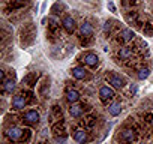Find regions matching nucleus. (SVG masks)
<instances>
[{
    "label": "nucleus",
    "instance_id": "obj_1",
    "mask_svg": "<svg viewBox=\"0 0 153 144\" xmlns=\"http://www.w3.org/2000/svg\"><path fill=\"white\" fill-rule=\"evenodd\" d=\"M23 132H24V131L20 129V128H9V129L6 131V135H8L9 140H12V141H18V140H21Z\"/></svg>",
    "mask_w": 153,
    "mask_h": 144
},
{
    "label": "nucleus",
    "instance_id": "obj_2",
    "mask_svg": "<svg viewBox=\"0 0 153 144\" xmlns=\"http://www.w3.org/2000/svg\"><path fill=\"white\" fill-rule=\"evenodd\" d=\"M80 32H81V36L90 38V36L93 35V27H92V24H90L89 21H84V23L81 24V27H80Z\"/></svg>",
    "mask_w": 153,
    "mask_h": 144
},
{
    "label": "nucleus",
    "instance_id": "obj_3",
    "mask_svg": "<svg viewBox=\"0 0 153 144\" xmlns=\"http://www.w3.org/2000/svg\"><path fill=\"white\" fill-rule=\"evenodd\" d=\"M99 96H101L102 101H107V99L114 98V92H113V89H110L108 86H104V87H101V90H99Z\"/></svg>",
    "mask_w": 153,
    "mask_h": 144
},
{
    "label": "nucleus",
    "instance_id": "obj_4",
    "mask_svg": "<svg viewBox=\"0 0 153 144\" xmlns=\"http://www.w3.org/2000/svg\"><path fill=\"white\" fill-rule=\"evenodd\" d=\"M12 107H14L15 110H21V108H24V107H26V98H24L23 95H17V96H14V99H12Z\"/></svg>",
    "mask_w": 153,
    "mask_h": 144
},
{
    "label": "nucleus",
    "instance_id": "obj_5",
    "mask_svg": "<svg viewBox=\"0 0 153 144\" xmlns=\"http://www.w3.org/2000/svg\"><path fill=\"white\" fill-rule=\"evenodd\" d=\"M72 75H74L76 80H84V78L87 77V71H86L84 68H81V66H76V68L72 69Z\"/></svg>",
    "mask_w": 153,
    "mask_h": 144
},
{
    "label": "nucleus",
    "instance_id": "obj_6",
    "mask_svg": "<svg viewBox=\"0 0 153 144\" xmlns=\"http://www.w3.org/2000/svg\"><path fill=\"white\" fill-rule=\"evenodd\" d=\"M63 27H65V30L68 33H72L75 30V21H74V18L72 17H65L63 18Z\"/></svg>",
    "mask_w": 153,
    "mask_h": 144
},
{
    "label": "nucleus",
    "instance_id": "obj_7",
    "mask_svg": "<svg viewBox=\"0 0 153 144\" xmlns=\"http://www.w3.org/2000/svg\"><path fill=\"white\" fill-rule=\"evenodd\" d=\"M84 63L86 65H89V66H96L98 65V62H99V59H98V56L96 54H93V53H87V54H84Z\"/></svg>",
    "mask_w": 153,
    "mask_h": 144
},
{
    "label": "nucleus",
    "instance_id": "obj_8",
    "mask_svg": "<svg viewBox=\"0 0 153 144\" xmlns=\"http://www.w3.org/2000/svg\"><path fill=\"white\" fill-rule=\"evenodd\" d=\"M24 120H26L27 123H38V122H39V113L35 111V110L27 111L26 116H24Z\"/></svg>",
    "mask_w": 153,
    "mask_h": 144
},
{
    "label": "nucleus",
    "instance_id": "obj_9",
    "mask_svg": "<svg viewBox=\"0 0 153 144\" xmlns=\"http://www.w3.org/2000/svg\"><path fill=\"white\" fill-rule=\"evenodd\" d=\"M107 80L110 81V84H113L114 87H122L123 86V80L120 78V77H117V75H114V74H108L107 75Z\"/></svg>",
    "mask_w": 153,
    "mask_h": 144
},
{
    "label": "nucleus",
    "instance_id": "obj_10",
    "mask_svg": "<svg viewBox=\"0 0 153 144\" xmlns=\"http://www.w3.org/2000/svg\"><path fill=\"white\" fill-rule=\"evenodd\" d=\"M74 138H75V141H76V143L84 144V143L87 141V134H86V131H83V129H78V131L75 132Z\"/></svg>",
    "mask_w": 153,
    "mask_h": 144
},
{
    "label": "nucleus",
    "instance_id": "obj_11",
    "mask_svg": "<svg viewBox=\"0 0 153 144\" xmlns=\"http://www.w3.org/2000/svg\"><path fill=\"white\" fill-rule=\"evenodd\" d=\"M108 113H110L111 116H119V114L122 113V105H120V102L111 104V105L108 107Z\"/></svg>",
    "mask_w": 153,
    "mask_h": 144
},
{
    "label": "nucleus",
    "instance_id": "obj_12",
    "mask_svg": "<svg viewBox=\"0 0 153 144\" xmlns=\"http://www.w3.org/2000/svg\"><path fill=\"white\" fill-rule=\"evenodd\" d=\"M134 138H135V134H134L132 129H125V131L122 132V140H123V141H126V143H132Z\"/></svg>",
    "mask_w": 153,
    "mask_h": 144
},
{
    "label": "nucleus",
    "instance_id": "obj_13",
    "mask_svg": "<svg viewBox=\"0 0 153 144\" xmlns=\"http://www.w3.org/2000/svg\"><path fill=\"white\" fill-rule=\"evenodd\" d=\"M66 98H68L69 102H76V101L80 99V93L76 92V90H68L66 92Z\"/></svg>",
    "mask_w": 153,
    "mask_h": 144
},
{
    "label": "nucleus",
    "instance_id": "obj_14",
    "mask_svg": "<svg viewBox=\"0 0 153 144\" xmlns=\"http://www.w3.org/2000/svg\"><path fill=\"white\" fill-rule=\"evenodd\" d=\"M69 113H71L72 117H80L83 114V107L81 105H72L71 110H69Z\"/></svg>",
    "mask_w": 153,
    "mask_h": 144
},
{
    "label": "nucleus",
    "instance_id": "obj_15",
    "mask_svg": "<svg viewBox=\"0 0 153 144\" xmlns=\"http://www.w3.org/2000/svg\"><path fill=\"white\" fill-rule=\"evenodd\" d=\"M131 56H132V50H131V48H128V47L120 48V51H119V57H120V59L126 60V59H129Z\"/></svg>",
    "mask_w": 153,
    "mask_h": 144
},
{
    "label": "nucleus",
    "instance_id": "obj_16",
    "mask_svg": "<svg viewBox=\"0 0 153 144\" xmlns=\"http://www.w3.org/2000/svg\"><path fill=\"white\" fill-rule=\"evenodd\" d=\"M122 39L125 41V42H128V41H132L134 39V36H135V33H134V30H131V29H125L123 32H122Z\"/></svg>",
    "mask_w": 153,
    "mask_h": 144
},
{
    "label": "nucleus",
    "instance_id": "obj_17",
    "mask_svg": "<svg viewBox=\"0 0 153 144\" xmlns=\"http://www.w3.org/2000/svg\"><path fill=\"white\" fill-rule=\"evenodd\" d=\"M3 84H5V92H6V93H12V90L15 89L14 80H8V81H5Z\"/></svg>",
    "mask_w": 153,
    "mask_h": 144
},
{
    "label": "nucleus",
    "instance_id": "obj_18",
    "mask_svg": "<svg viewBox=\"0 0 153 144\" xmlns=\"http://www.w3.org/2000/svg\"><path fill=\"white\" fill-rule=\"evenodd\" d=\"M149 75H150V71H149L147 68H143V69L138 71V78H140V80H146Z\"/></svg>",
    "mask_w": 153,
    "mask_h": 144
},
{
    "label": "nucleus",
    "instance_id": "obj_19",
    "mask_svg": "<svg viewBox=\"0 0 153 144\" xmlns=\"http://www.w3.org/2000/svg\"><path fill=\"white\" fill-rule=\"evenodd\" d=\"M11 2H12V5H14L15 8H20V6L24 5V0H11Z\"/></svg>",
    "mask_w": 153,
    "mask_h": 144
},
{
    "label": "nucleus",
    "instance_id": "obj_20",
    "mask_svg": "<svg viewBox=\"0 0 153 144\" xmlns=\"http://www.w3.org/2000/svg\"><path fill=\"white\" fill-rule=\"evenodd\" d=\"M63 8H65V6H63L62 3H56V5L53 6V9H51V11H53L54 14H57V11H59V9H63Z\"/></svg>",
    "mask_w": 153,
    "mask_h": 144
},
{
    "label": "nucleus",
    "instance_id": "obj_21",
    "mask_svg": "<svg viewBox=\"0 0 153 144\" xmlns=\"http://www.w3.org/2000/svg\"><path fill=\"white\" fill-rule=\"evenodd\" d=\"M108 8H110V11H111V12H116V6H114V3H113V2H108Z\"/></svg>",
    "mask_w": 153,
    "mask_h": 144
},
{
    "label": "nucleus",
    "instance_id": "obj_22",
    "mask_svg": "<svg viewBox=\"0 0 153 144\" xmlns=\"http://www.w3.org/2000/svg\"><path fill=\"white\" fill-rule=\"evenodd\" d=\"M84 2H92V0H84Z\"/></svg>",
    "mask_w": 153,
    "mask_h": 144
}]
</instances>
